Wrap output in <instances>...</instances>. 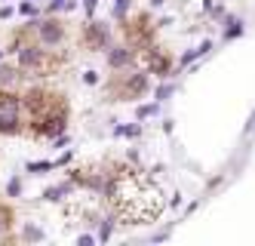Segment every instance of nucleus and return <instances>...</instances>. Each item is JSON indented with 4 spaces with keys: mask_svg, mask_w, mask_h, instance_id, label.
<instances>
[{
    "mask_svg": "<svg viewBox=\"0 0 255 246\" xmlns=\"http://www.w3.org/2000/svg\"><path fill=\"white\" fill-rule=\"evenodd\" d=\"M22 99L15 96V92H6V89H0V111H19Z\"/></svg>",
    "mask_w": 255,
    "mask_h": 246,
    "instance_id": "11",
    "label": "nucleus"
},
{
    "mask_svg": "<svg viewBox=\"0 0 255 246\" xmlns=\"http://www.w3.org/2000/svg\"><path fill=\"white\" fill-rule=\"evenodd\" d=\"M108 62H111V68H126V65H132V52L129 49H111Z\"/></svg>",
    "mask_w": 255,
    "mask_h": 246,
    "instance_id": "10",
    "label": "nucleus"
},
{
    "mask_svg": "<svg viewBox=\"0 0 255 246\" xmlns=\"http://www.w3.org/2000/svg\"><path fill=\"white\" fill-rule=\"evenodd\" d=\"M19 77H22V74L15 71V68H0V86H12Z\"/></svg>",
    "mask_w": 255,
    "mask_h": 246,
    "instance_id": "12",
    "label": "nucleus"
},
{
    "mask_svg": "<svg viewBox=\"0 0 255 246\" xmlns=\"http://www.w3.org/2000/svg\"><path fill=\"white\" fill-rule=\"evenodd\" d=\"M37 37H40V43L43 46H59L62 43V37H65V28L56 22V18H46V22H37Z\"/></svg>",
    "mask_w": 255,
    "mask_h": 246,
    "instance_id": "6",
    "label": "nucleus"
},
{
    "mask_svg": "<svg viewBox=\"0 0 255 246\" xmlns=\"http://www.w3.org/2000/svg\"><path fill=\"white\" fill-rule=\"evenodd\" d=\"M144 49H148V52H144V55H148V68L154 74H166L169 71V55H163V52H157L151 46H144Z\"/></svg>",
    "mask_w": 255,
    "mask_h": 246,
    "instance_id": "8",
    "label": "nucleus"
},
{
    "mask_svg": "<svg viewBox=\"0 0 255 246\" xmlns=\"http://www.w3.org/2000/svg\"><path fill=\"white\" fill-rule=\"evenodd\" d=\"M126 37H129L132 46H151V18L148 15H135L132 22H126Z\"/></svg>",
    "mask_w": 255,
    "mask_h": 246,
    "instance_id": "4",
    "label": "nucleus"
},
{
    "mask_svg": "<svg viewBox=\"0 0 255 246\" xmlns=\"http://www.w3.org/2000/svg\"><path fill=\"white\" fill-rule=\"evenodd\" d=\"M9 225H12V213L6 210V206H3V203H0V234H3V231L9 228Z\"/></svg>",
    "mask_w": 255,
    "mask_h": 246,
    "instance_id": "13",
    "label": "nucleus"
},
{
    "mask_svg": "<svg viewBox=\"0 0 255 246\" xmlns=\"http://www.w3.org/2000/svg\"><path fill=\"white\" fill-rule=\"evenodd\" d=\"M86 6H89V9H93V6H96V0H86Z\"/></svg>",
    "mask_w": 255,
    "mask_h": 246,
    "instance_id": "15",
    "label": "nucleus"
},
{
    "mask_svg": "<svg viewBox=\"0 0 255 246\" xmlns=\"http://www.w3.org/2000/svg\"><path fill=\"white\" fill-rule=\"evenodd\" d=\"M83 40H86V46H89V49H102V46H108V31H105V25L93 22V25L86 28Z\"/></svg>",
    "mask_w": 255,
    "mask_h": 246,
    "instance_id": "7",
    "label": "nucleus"
},
{
    "mask_svg": "<svg viewBox=\"0 0 255 246\" xmlns=\"http://www.w3.org/2000/svg\"><path fill=\"white\" fill-rule=\"evenodd\" d=\"M148 77L144 74H129V77H123L120 83L114 80L111 89H108V96H120V99H138L141 92H148Z\"/></svg>",
    "mask_w": 255,
    "mask_h": 246,
    "instance_id": "3",
    "label": "nucleus"
},
{
    "mask_svg": "<svg viewBox=\"0 0 255 246\" xmlns=\"http://www.w3.org/2000/svg\"><path fill=\"white\" fill-rule=\"evenodd\" d=\"M65 129V114H43V117H34V136H43L52 139Z\"/></svg>",
    "mask_w": 255,
    "mask_h": 246,
    "instance_id": "5",
    "label": "nucleus"
},
{
    "mask_svg": "<svg viewBox=\"0 0 255 246\" xmlns=\"http://www.w3.org/2000/svg\"><path fill=\"white\" fill-rule=\"evenodd\" d=\"M25 108L31 111L34 117H43V114H65V102L56 92H46V89H34L25 96Z\"/></svg>",
    "mask_w": 255,
    "mask_h": 246,
    "instance_id": "2",
    "label": "nucleus"
},
{
    "mask_svg": "<svg viewBox=\"0 0 255 246\" xmlns=\"http://www.w3.org/2000/svg\"><path fill=\"white\" fill-rule=\"evenodd\" d=\"M0 132H6V136H15V132H22V120L15 111H3L0 114Z\"/></svg>",
    "mask_w": 255,
    "mask_h": 246,
    "instance_id": "9",
    "label": "nucleus"
},
{
    "mask_svg": "<svg viewBox=\"0 0 255 246\" xmlns=\"http://www.w3.org/2000/svg\"><path fill=\"white\" fill-rule=\"evenodd\" d=\"M114 12H117V15L126 12V0H117V3H114Z\"/></svg>",
    "mask_w": 255,
    "mask_h": 246,
    "instance_id": "14",
    "label": "nucleus"
},
{
    "mask_svg": "<svg viewBox=\"0 0 255 246\" xmlns=\"http://www.w3.org/2000/svg\"><path fill=\"white\" fill-rule=\"evenodd\" d=\"M19 52V65L28 68L31 74H40V77H49V74H59L62 65H65V55L62 52H52V49H40V46H22V49H15Z\"/></svg>",
    "mask_w": 255,
    "mask_h": 246,
    "instance_id": "1",
    "label": "nucleus"
}]
</instances>
